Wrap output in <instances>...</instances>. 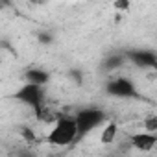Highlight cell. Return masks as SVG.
Wrapping results in <instances>:
<instances>
[{
  "label": "cell",
  "instance_id": "obj_9",
  "mask_svg": "<svg viewBox=\"0 0 157 157\" xmlns=\"http://www.w3.org/2000/svg\"><path fill=\"white\" fill-rule=\"evenodd\" d=\"M122 63H124V57H122V56H109V57L104 61V67H105L107 70H115V68L122 67Z\"/></svg>",
  "mask_w": 157,
  "mask_h": 157
},
{
  "label": "cell",
  "instance_id": "obj_2",
  "mask_svg": "<svg viewBox=\"0 0 157 157\" xmlns=\"http://www.w3.org/2000/svg\"><path fill=\"white\" fill-rule=\"evenodd\" d=\"M76 124H78V133L80 137L87 135L89 131L96 129L98 126L105 124V113L98 107H85V109H80L76 115Z\"/></svg>",
  "mask_w": 157,
  "mask_h": 157
},
{
  "label": "cell",
  "instance_id": "obj_5",
  "mask_svg": "<svg viewBox=\"0 0 157 157\" xmlns=\"http://www.w3.org/2000/svg\"><path fill=\"white\" fill-rule=\"evenodd\" d=\"M131 146L137 151H151L157 146V135L155 133H148V131H139L131 135Z\"/></svg>",
  "mask_w": 157,
  "mask_h": 157
},
{
  "label": "cell",
  "instance_id": "obj_8",
  "mask_svg": "<svg viewBox=\"0 0 157 157\" xmlns=\"http://www.w3.org/2000/svg\"><path fill=\"white\" fill-rule=\"evenodd\" d=\"M24 78H26V83H33V85H41V87H44L50 80L48 72H44L41 68H30L24 74Z\"/></svg>",
  "mask_w": 157,
  "mask_h": 157
},
{
  "label": "cell",
  "instance_id": "obj_11",
  "mask_svg": "<svg viewBox=\"0 0 157 157\" xmlns=\"http://www.w3.org/2000/svg\"><path fill=\"white\" fill-rule=\"evenodd\" d=\"M113 6H115V10L120 11V10H128V8H129V2H115Z\"/></svg>",
  "mask_w": 157,
  "mask_h": 157
},
{
  "label": "cell",
  "instance_id": "obj_3",
  "mask_svg": "<svg viewBox=\"0 0 157 157\" xmlns=\"http://www.w3.org/2000/svg\"><path fill=\"white\" fill-rule=\"evenodd\" d=\"M13 98L19 100V102H22L24 105L32 107L35 113H37L41 107L46 105V104H44V87L33 85V83H24V85L13 94Z\"/></svg>",
  "mask_w": 157,
  "mask_h": 157
},
{
  "label": "cell",
  "instance_id": "obj_10",
  "mask_svg": "<svg viewBox=\"0 0 157 157\" xmlns=\"http://www.w3.org/2000/svg\"><path fill=\"white\" fill-rule=\"evenodd\" d=\"M144 131L157 135V117H148L144 120Z\"/></svg>",
  "mask_w": 157,
  "mask_h": 157
},
{
  "label": "cell",
  "instance_id": "obj_4",
  "mask_svg": "<svg viewBox=\"0 0 157 157\" xmlns=\"http://www.w3.org/2000/svg\"><path fill=\"white\" fill-rule=\"evenodd\" d=\"M105 93L109 96H115V98H135L137 96V87L129 78L117 76V78H113V80L107 82Z\"/></svg>",
  "mask_w": 157,
  "mask_h": 157
},
{
  "label": "cell",
  "instance_id": "obj_6",
  "mask_svg": "<svg viewBox=\"0 0 157 157\" xmlns=\"http://www.w3.org/2000/svg\"><path fill=\"white\" fill-rule=\"evenodd\" d=\"M129 59L133 61V65H137L140 68H153V67H157V54L153 50H148V48H140V50L129 52Z\"/></svg>",
  "mask_w": 157,
  "mask_h": 157
},
{
  "label": "cell",
  "instance_id": "obj_7",
  "mask_svg": "<svg viewBox=\"0 0 157 157\" xmlns=\"http://www.w3.org/2000/svg\"><path fill=\"white\" fill-rule=\"evenodd\" d=\"M117 137H118V124L115 120H107L100 129V142L104 146H109L117 140Z\"/></svg>",
  "mask_w": 157,
  "mask_h": 157
},
{
  "label": "cell",
  "instance_id": "obj_1",
  "mask_svg": "<svg viewBox=\"0 0 157 157\" xmlns=\"http://www.w3.org/2000/svg\"><path fill=\"white\" fill-rule=\"evenodd\" d=\"M78 137H80V133H78V124H76V118L72 115V117H59L52 124V128L46 133L44 140L48 144H52V146L63 148V146L72 144Z\"/></svg>",
  "mask_w": 157,
  "mask_h": 157
}]
</instances>
